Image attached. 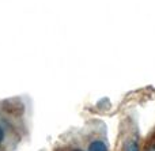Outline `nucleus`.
<instances>
[{"mask_svg":"<svg viewBox=\"0 0 155 151\" xmlns=\"http://www.w3.org/2000/svg\"><path fill=\"white\" fill-rule=\"evenodd\" d=\"M87 151H107L106 149V144L101 140H95L88 146V150Z\"/></svg>","mask_w":155,"mask_h":151,"instance_id":"nucleus-1","label":"nucleus"},{"mask_svg":"<svg viewBox=\"0 0 155 151\" xmlns=\"http://www.w3.org/2000/svg\"><path fill=\"white\" fill-rule=\"evenodd\" d=\"M125 151H139V146L135 140H128L125 143Z\"/></svg>","mask_w":155,"mask_h":151,"instance_id":"nucleus-2","label":"nucleus"},{"mask_svg":"<svg viewBox=\"0 0 155 151\" xmlns=\"http://www.w3.org/2000/svg\"><path fill=\"white\" fill-rule=\"evenodd\" d=\"M146 151H155V142H153L151 144H148V147Z\"/></svg>","mask_w":155,"mask_h":151,"instance_id":"nucleus-3","label":"nucleus"},{"mask_svg":"<svg viewBox=\"0 0 155 151\" xmlns=\"http://www.w3.org/2000/svg\"><path fill=\"white\" fill-rule=\"evenodd\" d=\"M3 136H4V133H3V130L0 128V143H2V140H3Z\"/></svg>","mask_w":155,"mask_h":151,"instance_id":"nucleus-4","label":"nucleus"},{"mask_svg":"<svg viewBox=\"0 0 155 151\" xmlns=\"http://www.w3.org/2000/svg\"><path fill=\"white\" fill-rule=\"evenodd\" d=\"M75 151H80V150H75Z\"/></svg>","mask_w":155,"mask_h":151,"instance_id":"nucleus-5","label":"nucleus"}]
</instances>
